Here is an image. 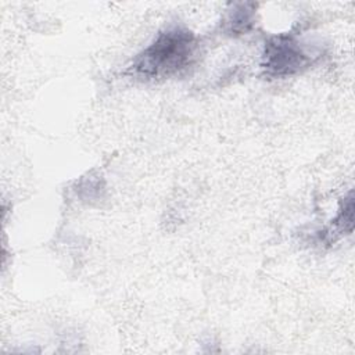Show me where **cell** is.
<instances>
[{
    "label": "cell",
    "mask_w": 355,
    "mask_h": 355,
    "mask_svg": "<svg viewBox=\"0 0 355 355\" xmlns=\"http://www.w3.org/2000/svg\"><path fill=\"white\" fill-rule=\"evenodd\" d=\"M198 50L200 42L193 32L183 26H171L136 55L132 69L136 76L146 79L169 78L189 68Z\"/></svg>",
    "instance_id": "obj_1"
},
{
    "label": "cell",
    "mask_w": 355,
    "mask_h": 355,
    "mask_svg": "<svg viewBox=\"0 0 355 355\" xmlns=\"http://www.w3.org/2000/svg\"><path fill=\"white\" fill-rule=\"evenodd\" d=\"M311 64V55L294 35H276L265 43L262 68L269 76L283 78L300 72Z\"/></svg>",
    "instance_id": "obj_2"
},
{
    "label": "cell",
    "mask_w": 355,
    "mask_h": 355,
    "mask_svg": "<svg viewBox=\"0 0 355 355\" xmlns=\"http://www.w3.org/2000/svg\"><path fill=\"white\" fill-rule=\"evenodd\" d=\"M254 4L241 3L233 7L232 11H229L225 25L226 31L230 35H241L251 29L252 21H254Z\"/></svg>",
    "instance_id": "obj_3"
}]
</instances>
